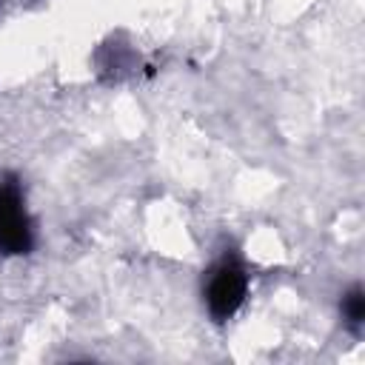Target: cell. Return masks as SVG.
<instances>
[{"instance_id": "6da1fadb", "label": "cell", "mask_w": 365, "mask_h": 365, "mask_svg": "<svg viewBox=\"0 0 365 365\" xmlns=\"http://www.w3.org/2000/svg\"><path fill=\"white\" fill-rule=\"evenodd\" d=\"M34 248V225L14 174L0 177V254L17 257Z\"/></svg>"}, {"instance_id": "3957f363", "label": "cell", "mask_w": 365, "mask_h": 365, "mask_svg": "<svg viewBox=\"0 0 365 365\" xmlns=\"http://www.w3.org/2000/svg\"><path fill=\"white\" fill-rule=\"evenodd\" d=\"M342 319L354 334L362 331V325H365V294H362V285H354L342 297Z\"/></svg>"}, {"instance_id": "7a4b0ae2", "label": "cell", "mask_w": 365, "mask_h": 365, "mask_svg": "<svg viewBox=\"0 0 365 365\" xmlns=\"http://www.w3.org/2000/svg\"><path fill=\"white\" fill-rule=\"evenodd\" d=\"M248 294V277L245 268L240 265L237 257H222L211 271H208V282H205V308L211 314L214 322H225L231 319L242 299Z\"/></svg>"}]
</instances>
